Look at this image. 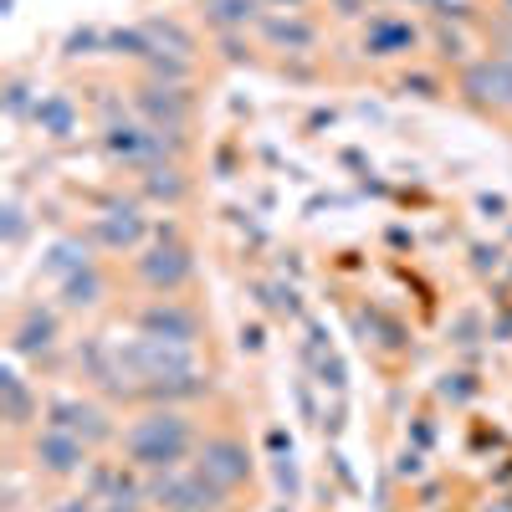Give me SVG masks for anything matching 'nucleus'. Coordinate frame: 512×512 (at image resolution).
<instances>
[{"label": "nucleus", "instance_id": "28", "mask_svg": "<svg viewBox=\"0 0 512 512\" xmlns=\"http://www.w3.org/2000/svg\"><path fill=\"white\" fill-rule=\"evenodd\" d=\"M318 374H323L328 390H344V364H338L333 354H328V359H318Z\"/></svg>", "mask_w": 512, "mask_h": 512}, {"label": "nucleus", "instance_id": "14", "mask_svg": "<svg viewBox=\"0 0 512 512\" xmlns=\"http://www.w3.org/2000/svg\"><path fill=\"white\" fill-rule=\"evenodd\" d=\"M410 47H415V26L410 21H395V16H374L369 21V36H364L369 57H400Z\"/></svg>", "mask_w": 512, "mask_h": 512}, {"label": "nucleus", "instance_id": "17", "mask_svg": "<svg viewBox=\"0 0 512 512\" xmlns=\"http://www.w3.org/2000/svg\"><path fill=\"white\" fill-rule=\"evenodd\" d=\"M256 26H262V36L272 41V47H287V52H308L318 41V31L308 21H297V16H262Z\"/></svg>", "mask_w": 512, "mask_h": 512}, {"label": "nucleus", "instance_id": "8", "mask_svg": "<svg viewBox=\"0 0 512 512\" xmlns=\"http://www.w3.org/2000/svg\"><path fill=\"white\" fill-rule=\"evenodd\" d=\"M139 333L190 349L195 338H200V318H195L190 308H180V303H169V297H159V303H149V308L139 313Z\"/></svg>", "mask_w": 512, "mask_h": 512}, {"label": "nucleus", "instance_id": "30", "mask_svg": "<svg viewBox=\"0 0 512 512\" xmlns=\"http://www.w3.org/2000/svg\"><path fill=\"white\" fill-rule=\"evenodd\" d=\"M267 303H272L277 313H297V292H292V287H272Z\"/></svg>", "mask_w": 512, "mask_h": 512}, {"label": "nucleus", "instance_id": "24", "mask_svg": "<svg viewBox=\"0 0 512 512\" xmlns=\"http://www.w3.org/2000/svg\"><path fill=\"white\" fill-rule=\"evenodd\" d=\"M144 190L154 200H180L185 195V180H180L175 164H154V169H144Z\"/></svg>", "mask_w": 512, "mask_h": 512}, {"label": "nucleus", "instance_id": "20", "mask_svg": "<svg viewBox=\"0 0 512 512\" xmlns=\"http://www.w3.org/2000/svg\"><path fill=\"white\" fill-rule=\"evenodd\" d=\"M98 297H103L98 267H82V272H72V277L62 282V303H67V308H93Z\"/></svg>", "mask_w": 512, "mask_h": 512}, {"label": "nucleus", "instance_id": "9", "mask_svg": "<svg viewBox=\"0 0 512 512\" xmlns=\"http://www.w3.org/2000/svg\"><path fill=\"white\" fill-rule=\"evenodd\" d=\"M36 461H41V472H52V477H72V472L88 466V441H77L72 431L47 425V431L36 436Z\"/></svg>", "mask_w": 512, "mask_h": 512}, {"label": "nucleus", "instance_id": "18", "mask_svg": "<svg viewBox=\"0 0 512 512\" xmlns=\"http://www.w3.org/2000/svg\"><path fill=\"white\" fill-rule=\"evenodd\" d=\"M93 236L103 246H139L144 241V216L139 210H108V216H98Z\"/></svg>", "mask_w": 512, "mask_h": 512}, {"label": "nucleus", "instance_id": "22", "mask_svg": "<svg viewBox=\"0 0 512 512\" xmlns=\"http://www.w3.org/2000/svg\"><path fill=\"white\" fill-rule=\"evenodd\" d=\"M205 11H210V21H216L221 31H236V26L262 21V16H256V0H205Z\"/></svg>", "mask_w": 512, "mask_h": 512}, {"label": "nucleus", "instance_id": "7", "mask_svg": "<svg viewBox=\"0 0 512 512\" xmlns=\"http://www.w3.org/2000/svg\"><path fill=\"white\" fill-rule=\"evenodd\" d=\"M47 425H57V431H72L77 441H88V446L113 436L108 415H103L93 400H72V395H57V400L47 405Z\"/></svg>", "mask_w": 512, "mask_h": 512}, {"label": "nucleus", "instance_id": "34", "mask_svg": "<svg viewBox=\"0 0 512 512\" xmlns=\"http://www.w3.org/2000/svg\"><path fill=\"white\" fill-rule=\"evenodd\" d=\"M62 512H88V497H77L72 507H62Z\"/></svg>", "mask_w": 512, "mask_h": 512}, {"label": "nucleus", "instance_id": "23", "mask_svg": "<svg viewBox=\"0 0 512 512\" xmlns=\"http://www.w3.org/2000/svg\"><path fill=\"white\" fill-rule=\"evenodd\" d=\"M108 52L149 62V57H154L159 47H154V41H149V31H144V26H134V31H108Z\"/></svg>", "mask_w": 512, "mask_h": 512}, {"label": "nucleus", "instance_id": "10", "mask_svg": "<svg viewBox=\"0 0 512 512\" xmlns=\"http://www.w3.org/2000/svg\"><path fill=\"white\" fill-rule=\"evenodd\" d=\"M200 472L231 492L236 482H246V477H251V456H246V446H241V441L216 436V441H205V446H200Z\"/></svg>", "mask_w": 512, "mask_h": 512}, {"label": "nucleus", "instance_id": "27", "mask_svg": "<svg viewBox=\"0 0 512 512\" xmlns=\"http://www.w3.org/2000/svg\"><path fill=\"white\" fill-rule=\"evenodd\" d=\"M98 47H108V36H98V31H72L67 36V57H88Z\"/></svg>", "mask_w": 512, "mask_h": 512}, {"label": "nucleus", "instance_id": "11", "mask_svg": "<svg viewBox=\"0 0 512 512\" xmlns=\"http://www.w3.org/2000/svg\"><path fill=\"white\" fill-rule=\"evenodd\" d=\"M461 88L477 103H512V62H472L461 72Z\"/></svg>", "mask_w": 512, "mask_h": 512}, {"label": "nucleus", "instance_id": "2", "mask_svg": "<svg viewBox=\"0 0 512 512\" xmlns=\"http://www.w3.org/2000/svg\"><path fill=\"white\" fill-rule=\"evenodd\" d=\"M103 149H108V159H118V164L154 169V164H169V154L180 149V139H175V134L164 139L159 128H149V123H108Z\"/></svg>", "mask_w": 512, "mask_h": 512}, {"label": "nucleus", "instance_id": "15", "mask_svg": "<svg viewBox=\"0 0 512 512\" xmlns=\"http://www.w3.org/2000/svg\"><path fill=\"white\" fill-rule=\"evenodd\" d=\"M82 267H93V256H88V246H82L77 236L52 241V246H47V256H41V272L57 277V282H67V277H72V272H82Z\"/></svg>", "mask_w": 512, "mask_h": 512}, {"label": "nucleus", "instance_id": "3", "mask_svg": "<svg viewBox=\"0 0 512 512\" xmlns=\"http://www.w3.org/2000/svg\"><path fill=\"white\" fill-rule=\"evenodd\" d=\"M221 497H226V487L221 482H210L200 466L195 472H159V477H149V502H159L164 512H210V507H221Z\"/></svg>", "mask_w": 512, "mask_h": 512}, {"label": "nucleus", "instance_id": "16", "mask_svg": "<svg viewBox=\"0 0 512 512\" xmlns=\"http://www.w3.org/2000/svg\"><path fill=\"white\" fill-rule=\"evenodd\" d=\"M52 338H57V318H52V313H41V308H31V313L16 323L11 349H16V354H47V349H52Z\"/></svg>", "mask_w": 512, "mask_h": 512}, {"label": "nucleus", "instance_id": "13", "mask_svg": "<svg viewBox=\"0 0 512 512\" xmlns=\"http://www.w3.org/2000/svg\"><path fill=\"white\" fill-rule=\"evenodd\" d=\"M31 123L41 128L47 139H72L77 134V103L67 93H41L31 108Z\"/></svg>", "mask_w": 512, "mask_h": 512}, {"label": "nucleus", "instance_id": "5", "mask_svg": "<svg viewBox=\"0 0 512 512\" xmlns=\"http://www.w3.org/2000/svg\"><path fill=\"white\" fill-rule=\"evenodd\" d=\"M190 272H195L190 246H185V241H175L169 231H164V236L139 256V277H144V287H154V292H175V287H185V282H190Z\"/></svg>", "mask_w": 512, "mask_h": 512}, {"label": "nucleus", "instance_id": "37", "mask_svg": "<svg viewBox=\"0 0 512 512\" xmlns=\"http://www.w3.org/2000/svg\"><path fill=\"white\" fill-rule=\"evenodd\" d=\"M502 6H507V11H512V0H502Z\"/></svg>", "mask_w": 512, "mask_h": 512}, {"label": "nucleus", "instance_id": "21", "mask_svg": "<svg viewBox=\"0 0 512 512\" xmlns=\"http://www.w3.org/2000/svg\"><path fill=\"white\" fill-rule=\"evenodd\" d=\"M149 41L159 52H175V57H195V36L180 26V21H144Z\"/></svg>", "mask_w": 512, "mask_h": 512}, {"label": "nucleus", "instance_id": "25", "mask_svg": "<svg viewBox=\"0 0 512 512\" xmlns=\"http://www.w3.org/2000/svg\"><path fill=\"white\" fill-rule=\"evenodd\" d=\"M144 67L154 72V82H169V88H180V82L190 77V57H175V52H154Z\"/></svg>", "mask_w": 512, "mask_h": 512}, {"label": "nucleus", "instance_id": "31", "mask_svg": "<svg viewBox=\"0 0 512 512\" xmlns=\"http://www.w3.org/2000/svg\"><path fill=\"white\" fill-rule=\"evenodd\" d=\"M277 482H282L287 492H297V472H292V456H282V461H277Z\"/></svg>", "mask_w": 512, "mask_h": 512}, {"label": "nucleus", "instance_id": "33", "mask_svg": "<svg viewBox=\"0 0 512 512\" xmlns=\"http://www.w3.org/2000/svg\"><path fill=\"white\" fill-rule=\"evenodd\" d=\"M108 512H144V507H139V497H113Z\"/></svg>", "mask_w": 512, "mask_h": 512}, {"label": "nucleus", "instance_id": "12", "mask_svg": "<svg viewBox=\"0 0 512 512\" xmlns=\"http://www.w3.org/2000/svg\"><path fill=\"white\" fill-rule=\"evenodd\" d=\"M0 420L6 425H31L36 420V395H31V384L21 369H0Z\"/></svg>", "mask_w": 512, "mask_h": 512}, {"label": "nucleus", "instance_id": "32", "mask_svg": "<svg viewBox=\"0 0 512 512\" xmlns=\"http://www.w3.org/2000/svg\"><path fill=\"white\" fill-rule=\"evenodd\" d=\"M446 395H456V400L472 395V384H466V374H451V379H446Z\"/></svg>", "mask_w": 512, "mask_h": 512}, {"label": "nucleus", "instance_id": "26", "mask_svg": "<svg viewBox=\"0 0 512 512\" xmlns=\"http://www.w3.org/2000/svg\"><path fill=\"white\" fill-rule=\"evenodd\" d=\"M26 93H31V88H26L21 77H11V82H6V113H11V118H26V108H36Z\"/></svg>", "mask_w": 512, "mask_h": 512}, {"label": "nucleus", "instance_id": "4", "mask_svg": "<svg viewBox=\"0 0 512 512\" xmlns=\"http://www.w3.org/2000/svg\"><path fill=\"white\" fill-rule=\"evenodd\" d=\"M118 364L123 374L134 379H169V374H195V359L185 344H164V338H134V344L118 349Z\"/></svg>", "mask_w": 512, "mask_h": 512}, {"label": "nucleus", "instance_id": "36", "mask_svg": "<svg viewBox=\"0 0 512 512\" xmlns=\"http://www.w3.org/2000/svg\"><path fill=\"white\" fill-rule=\"evenodd\" d=\"M415 6H446V0H415Z\"/></svg>", "mask_w": 512, "mask_h": 512}, {"label": "nucleus", "instance_id": "19", "mask_svg": "<svg viewBox=\"0 0 512 512\" xmlns=\"http://www.w3.org/2000/svg\"><path fill=\"white\" fill-rule=\"evenodd\" d=\"M139 390H144L149 400H195V395H205V379H200V374H169V379L139 384Z\"/></svg>", "mask_w": 512, "mask_h": 512}, {"label": "nucleus", "instance_id": "35", "mask_svg": "<svg viewBox=\"0 0 512 512\" xmlns=\"http://www.w3.org/2000/svg\"><path fill=\"white\" fill-rule=\"evenodd\" d=\"M272 6H277V11H287V6H292V11H297V6H303V0H272Z\"/></svg>", "mask_w": 512, "mask_h": 512}, {"label": "nucleus", "instance_id": "6", "mask_svg": "<svg viewBox=\"0 0 512 512\" xmlns=\"http://www.w3.org/2000/svg\"><path fill=\"white\" fill-rule=\"evenodd\" d=\"M134 108L149 128H159V134H180L185 118H190V98L180 88H169V82H149V88L134 93Z\"/></svg>", "mask_w": 512, "mask_h": 512}, {"label": "nucleus", "instance_id": "1", "mask_svg": "<svg viewBox=\"0 0 512 512\" xmlns=\"http://www.w3.org/2000/svg\"><path fill=\"white\" fill-rule=\"evenodd\" d=\"M195 446V431L180 410H154L144 420L128 425L123 436V451H128V466H139V472L159 477V472H175V466L190 456Z\"/></svg>", "mask_w": 512, "mask_h": 512}, {"label": "nucleus", "instance_id": "29", "mask_svg": "<svg viewBox=\"0 0 512 512\" xmlns=\"http://www.w3.org/2000/svg\"><path fill=\"white\" fill-rule=\"evenodd\" d=\"M26 236V216H21V205H6V241L16 246Z\"/></svg>", "mask_w": 512, "mask_h": 512}]
</instances>
